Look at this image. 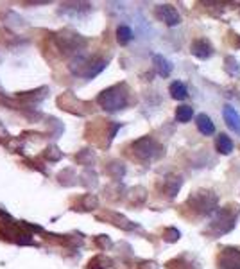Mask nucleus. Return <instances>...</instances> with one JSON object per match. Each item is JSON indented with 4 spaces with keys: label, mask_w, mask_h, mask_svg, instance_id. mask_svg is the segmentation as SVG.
Wrapping results in <instances>:
<instances>
[{
    "label": "nucleus",
    "mask_w": 240,
    "mask_h": 269,
    "mask_svg": "<svg viewBox=\"0 0 240 269\" xmlns=\"http://www.w3.org/2000/svg\"><path fill=\"white\" fill-rule=\"evenodd\" d=\"M239 214H240V210L237 206H228V208L217 210L214 215V221L210 224V232L215 233V235L228 233L230 230H233V226H235L237 215Z\"/></svg>",
    "instance_id": "1"
},
{
    "label": "nucleus",
    "mask_w": 240,
    "mask_h": 269,
    "mask_svg": "<svg viewBox=\"0 0 240 269\" xmlns=\"http://www.w3.org/2000/svg\"><path fill=\"white\" fill-rule=\"evenodd\" d=\"M99 104L108 110V112H117V110H122V108L127 104V94H125V86L119 85L113 86L110 90H104L103 94L99 95Z\"/></svg>",
    "instance_id": "2"
},
{
    "label": "nucleus",
    "mask_w": 240,
    "mask_h": 269,
    "mask_svg": "<svg viewBox=\"0 0 240 269\" xmlns=\"http://www.w3.org/2000/svg\"><path fill=\"white\" fill-rule=\"evenodd\" d=\"M190 203H194V208H196L199 214H212V212L217 208V197L212 192H197L190 197Z\"/></svg>",
    "instance_id": "3"
},
{
    "label": "nucleus",
    "mask_w": 240,
    "mask_h": 269,
    "mask_svg": "<svg viewBox=\"0 0 240 269\" xmlns=\"http://www.w3.org/2000/svg\"><path fill=\"white\" fill-rule=\"evenodd\" d=\"M219 269H240V250L224 248L217 257Z\"/></svg>",
    "instance_id": "4"
},
{
    "label": "nucleus",
    "mask_w": 240,
    "mask_h": 269,
    "mask_svg": "<svg viewBox=\"0 0 240 269\" xmlns=\"http://www.w3.org/2000/svg\"><path fill=\"white\" fill-rule=\"evenodd\" d=\"M156 16L170 27L178 25V23L181 22V16H179V13L176 11V7H172V5H169V4L158 5V7H156Z\"/></svg>",
    "instance_id": "5"
},
{
    "label": "nucleus",
    "mask_w": 240,
    "mask_h": 269,
    "mask_svg": "<svg viewBox=\"0 0 240 269\" xmlns=\"http://www.w3.org/2000/svg\"><path fill=\"white\" fill-rule=\"evenodd\" d=\"M190 52L199 59H208L210 56H214V47L206 38H197V40L192 41Z\"/></svg>",
    "instance_id": "6"
},
{
    "label": "nucleus",
    "mask_w": 240,
    "mask_h": 269,
    "mask_svg": "<svg viewBox=\"0 0 240 269\" xmlns=\"http://www.w3.org/2000/svg\"><path fill=\"white\" fill-rule=\"evenodd\" d=\"M223 117H224V122H226L228 128L240 136V115L237 113V110L232 106V104H224Z\"/></svg>",
    "instance_id": "7"
},
{
    "label": "nucleus",
    "mask_w": 240,
    "mask_h": 269,
    "mask_svg": "<svg viewBox=\"0 0 240 269\" xmlns=\"http://www.w3.org/2000/svg\"><path fill=\"white\" fill-rule=\"evenodd\" d=\"M134 151H136L138 156L143 158V160H147V158H152V152H154V142H152L151 138L138 140V142L134 143Z\"/></svg>",
    "instance_id": "8"
},
{
    "label": "nucleus",
    "mask_w": 240,
    "mask_h": 269,
    "mask_svg": "<svg viewBox=\"0 0 240 269\" xmlns=\"http://www.w3.org/2000/svg\"><path fill=\"white\" fill-rule=\"evenodd\" d=\"M196 124H197V130H199L203 134H206V136L214 134L215 126H214V121H212V119H210L208 115H205V113L197 115V117H196Z\"/></svg>",
    "instance_id": "9"
},
{
    "label": "nucleus",
    "mask_w": 240,
    "mask_h": 269,
    "mask_svg": "<svg viewBox=\"0 0 240 269\" xmlns=\"http://www.w3.org/2000/svg\"><path fill=\"white\" fill-rule=\"evenodd\" d=\"M215 149H217L219 154H232L233 151V142L228 134H219L217 140H215Z\"/></svg>",
    "instance_id": "10"
},
{
    "label": "nucleus",
    "mask_w": 240,
    "mask_h": 269,
    "mask_svg": "<svg viewBox=\"0 0 240 269\" xmlns=\"http://www.w3.org/2000/svg\"><path fill=\"white\" fill-rule=\"evenodd\" d=\"M152 61H154L156 70H158V74H160L161 77L170 76V72H172V65H170L169 59H165L163 56H158V54H156L154 58H152Z\"/></svg>",
    "instance_id": "11"
},
{
    "label": "nucleus",
    "mask_w": 240,
    "mask_h": 269,
    "mask_svg": "<svg viewBox=\"0 0 240 269\" xmlns=\"http://www.w3.org/2000/svg\"><path fill=\"white\" fill-rule=\"evenodd\" d=\"M169 92L172 95V99H176V101H183V99L188 97V90L185 86V83H181V81H174L172 85H170Z\"/></svg>",
    "instance_id": "12"
},
{
    "label": "nucleus",
    "mask_w": 240,
    "mask_h": 269,
    "mask_svg": "<svg viewBox=\"0 0 240 269\" xmlns=\"http://www.w3.org/2000/svg\"><path fill=\"white\" fill-rule=\"evenodd\" d=\"M117 40H119L120 45H127L129 41L133 40V31L127 25H120L119 31H117Z\"/></svg>",
    "instance_id": "13"
},
{
    "label": "nucleus",
    "mask_w": 240,
    "mask_h": 269,
    "mask_svg": "<svg viewBox=\"0 0 240 269\" xmlns=\"http://www.w3.org/2000/svg\"><path fill=\"white\" fill-rule=\"evenodd\" d=\"M224 70H226L230 76H239L240 74V63L237 61L233 56H228V58L224 59Z\"/></svg>",
    "instance_id": "14"
},
{
    "label": "nucleus",
    "mask_w": 240,
    "mask_h": 269,
    "mask_svg": "<svg viewBox=\"0 0 240 269\" xmlns=\"http://www.w3.org/2000/svg\"><path fill=\"white\" fill-rule=\"evenodd\" d=\"M194 117V110L190 106H179L176 110V121L178 122H188Z\"/></svg>",
    "instance_id": "15"
},
{
    "label": "nucleus",
    "mask_w": 240,
    "mask_h": 269,
    "mask_svg": "<svg viewBox=\"0 0 240 269\" xmlns=\"http://www.w3.org/2000/svg\"><path fill=\"white\" fill-rule=\"evenodd\" d=\"M179 239V232L176 228H169L167 232H165V241L169 242H176Z\"/></svg>",
    "instance_id": "16"
},
{
    "label": "nucleus",
    "mask_w": 240,
    "mask_h": 269,
    "mask_svg": "<svg viewBox=\"0 0 240 269\" xmlns=\"http://www.w3.org/2000/svg\"><path fill=\"white\" fill-rule=\"evenodd\" d=\"M232 38H233V45H235V47H239V49H240V36L232 34Z\"/></svg>",
    "instance_id": "17"
}]
</instances>
